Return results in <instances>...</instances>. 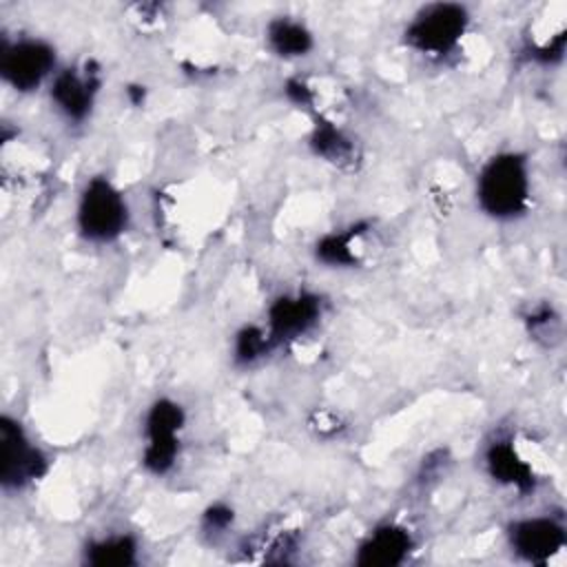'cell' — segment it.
<instances>
[{
    "mask_svg": "<svg viewBox=\"0 0 567 567\" xmlns=\"http://www.w3.org/2000/svg\"><path fill=\"white\" fill-rule=\"evenodd\" d=\"M529 164L527 157L516 151L496 153L478 171L476 204L492 219H518L529 206Z\"/></svg>",
    "mask_w": 567,
    "mask_h": 567,
    "instance_id": "6da1fadb",
    "label": "cell"
},
{
    "mask_svg": "<svg viewBox=\"0 0 567 567\" xmlns=\"http://www.w3.org/2000/svg\"><path fill=\"white\" fill-rule=\"evenodd\" d=\"M78 233L93 244H111L128 226V206L122 190L106 177H91L75 208Z\"/></svg>",
    "mask_w": 567,
    "mask_h": 567,
    "instance_id": "7a4b0ae2",
    "label": "cell"
},
{
    "mask_svg": "<svg viewBox=\"0 0 567 567\" xmlns=\"http://www.w3.org/2000/svg\"><path fill=\"white\" fill-rule=\"evenodd\" d=\"M470 24V13L465 7L454 2L425 4L405 27L403 40L410 49L443 58L456 49Z\"/></svg>",
    "mask_w": 567,
    "mask_h": 567,
    "instance_id": "3957f363",
    "label": "cell"
},
{
    "mask_svg": "<svg viewBox=\"0 0 567 567\" xmlns=\"http://www.w3.org/2000/svg\"><path fill=\"white\" fill-rule=\"evenodd\" d=\"M184 410L179 403L171 399H157L146 416H144V467L155 474L164 476L177 461L179 454V432L184 427Z\"/></svg>",
    "mask_w": 567,
    "mask_h": 567,
    "instance_id": "277c9868",
    "label": "cell"
},
{
    "mask_svg": "<svg viewBox=\"0 0 567 567\" xmlns=\"http://www.w3.org/2000/svg\"><path fill=\"white\" fill-rule=\"evenodd\" d=\"M47 472L42 450L29 439L24 427L4 414L0 419V483L2 489H24Z\"/></svg>",
    "mask_w": 567,
    "mask_h": 567,
    "instance_id": "5b68a950",
    "label": "cell"
},
{
    "mask_svg": "<svg viewBox=\"0 0 567 567\" xmlns=\"http://www.w3.org/2000/svg\"><path fill=\"white\" fill-rule=\"evenodd\" d=\"M55 49L38 38H20L2 47L0 73L2 80L18 93H31L55 75Z\"/></svg>",
    "mask_w": 567,
    "mask_h": 567,
    "instance_id": "8992f818",
    "label": "cell"
},
{
    "mask_svg": "<svg viewBox=\"0 0 567 567\" xmlns=\"http://www.w3.org/2000/svg\"><path fill=\"white\" fill-rule=\"evenodd\" d=\"M512 551L532 565H547L565 547V527L549 516L514 520L507 529Z\"/></svg>",
    "mask_w": 567,
    "mask_h": 567,
    "instance_id": "52a82bcc",
    "label": "cell"
},
{
    "mask_svg": "<svg viewBox=\"0 0 567 567\" xmlns=\"http://www.w3.org/2000/svg\"><path fill=\"white\" fill-rule=\"evenodd\" d=\"M321 317V299L312 292L284 295L268 308V337L275 346L292 341L317 326Z\"/></svg>",
    "mask_w": 567,
    "mask_h": 567,
    "instance_id": "ba28073f",
    "label": "cell"
},
{
    "mask_svg": "<svg viewBox=\"0 0 567 567\" xmlns=\"http://www.w3.org/2000/svg\"><path fill=\"white\" fill-rule=\"evenodd\" d=\"M100 75L89 64L84 69H62L51 80V102L69 122H84L95 104Z\"/></svg>",
    "mask_w": 567,
    "mask_h": 567,
    "instance_id": "9c48e42d",
    "label": "cell"
},
{
    "mask_svg": "<svg viewBox=\"0 0 567 567\" xmlns=\"http://www.w3.org/2000/svg\"><path fill=\"white\" fill-rule=\"evenodd\" d=\"M412 551V536L396 523L374 527L357 547L354 563L365 567H396L405 563Z\"/></svg>",
    "mask_w": 567,
    "mask_h": 567,
    "instance_id": "30bf717a",
    "label": "cell"
},
{
    "mask_svg": "<svg viewBox=\"0 0 567 567\" xmlns=\"http://www.w3.org/2000/svg\"><path fill=\"white\" fill-rule=\"evenodd\" d=\"M485 467L489 476L501 485L514 487L516 492L534 489V470L525 458H520V454L509 441H494L487 447Z\"/></svg>",
    "mask_w": 567,
    "mask_h": 567,
    "instance_id": "8fae6325",
    "label": "cell"
},
{
    "mask_svg": "<svg viewBox=\"0 0 567 567\" xmlns=\"http://www.w3.org/2000/svg\"><path fill=\"white\" fill-rule=\"evenodd\" d=\"M268 47L279 58H303L312 49V33L292 18H275L266 29Z\"/></svg>",
    "mask_w": 567,
    "mask_h": 567,
    "instance_id": "7c38bea8",
    "label": "cell"
},
{
    "mask_svg": "<svg viewBox=\"0 0 567 567\" xmlns=\"http://www.w3.org/2000/svg\"><path fill=\"white\" fill-rule=\"evenodd\" d=\"M84 560L97 567H126L137 563V540L128 534H109L86 545Z\"/></svg>",
    "mask_w": 567,
    "mask_h": 567,
    "instance_id": "4fadbf2b",
    "label": "cell"
},
{
    "mask_svg": "<svg viewBox=\"0 0 567 567\" xmlns=\"http://www.w3.org/2000/svg\"><path fill=\"white\" fill-rule=\"evenodd\" d=\"M310 148L315 151L317 157L332 162V164H346L354 157V144L352 140L337 128L332 122L319 117L312 135H310Z\"/></svg>",
    "mask_w": 567,
    "mask_h": 567,
    "instance_id": "5bb4252c",
    "label": "cell"
},
{
    "mask_svg": "<svg viewBox=\"0 0 567 567\" xmlns=\"http://www.w3.org/2000/svg\"><path fill=\"white\" fill-rule=\"evenodd\" d=\"M361 226H350L348 230H339V233H328L323 235L317 246H315V257L317 261L332 266V268H346V266H354L357 264V255L352 248V241L361 235Z\"/></svg>",
    "mask_w": 567,
    "mask_h": 567,
    "instance_id": "9a60e30c",
    "label": "cell"
},
{
    "mask_svg": "<svg viewBox=\"0 0 567 567\" xmlns=\"http://www.w3.org/2000/svg\"><path fill=\"white\" fill-rule=\"evenodd\" d=\"M275 348V343L270 341L268 332L264 328L257 326H244L237 334H235V343H233V357L239 365H250L255 361H259L261 357H266L270 350Z\"/></svg>",
    "mask_w": 567,
    "mask_h": 567,
    "instance_id": "2e32d148",
    "label": "cell"
},
{
    "mask_svg": "<svg viewBox=\"0 0 567 567\" xmlns=\"http://www.w3.org/2000/svg\"><path fill=\"white\" fill-rule=\"evenodd\" d=\"M233 523V512L226 505H210L204 512V529L208 534H224V529Z\"/></svg>",
    "mask_w": 567,
    "mask_h": 567,
    "instance_id": "e0dca14e",
    "label": "cell"
},
{
    "mask_svg": "<svg viewBox=\"0 0 567 567\" xmlns=\"http://www.w3.org/2000/svg\"><path fill=\"white\" fill-rule=\"evenodd\" d=\"M286 95H288L295 104H299V106L312 104V93H310L308 84L301 82V80H290V82L286 84Z\"/></svg>",
    "mask_w": 567,
    "mask_h": 567,
    "instance_id": "ac0fdd59",
    "label": "cell"
}]
</instances>
